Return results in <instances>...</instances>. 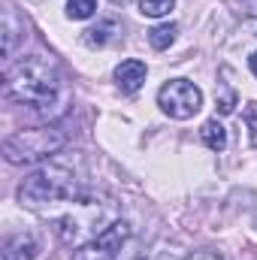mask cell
Instances as JSON below:
<instances>
[{"instance_id": "cell-9", "label": "cell", "mask_w": 257, "mask_h": 260, "mask_svg": "<svg viewBox=\"0 0 257 260\" xmlns=\"http://www.w3.org/2000/svg\"><path fill=\"white\" fill-rule=\"evenodd\" d=\"M200 139L212 148V151H224L227 148V130L218 118H209L203 127H200Z\"/></svg>"}, {"instance_id": "cell-18", "label": "cell", "mask_w": 257, "mask_h": 260, "mask_svg": "<svg viewBox=\"0 0 257 260\" xmlns=\"http://www.w3.org/2000/svg\"><path fill=\"white\" fill-rule=\"evenodd\" d=\"M112 3H124V0H112Z\"/></svg>"}, {"instance_id": "cell-11", "label": "cell", "mask_w": 257, "mask_h": 260, "mask_svg": "<svg viewBox=\"0 0 257 260\" xmlns=\"http://www.w3.org/2000/svg\"><path fill=\"white\" fill-rule=\"evenodd\" d=\"M15 37H18L15 12H12V6H6V12H3V55L6 58H12V52H15Z\"/></svg>"}, {"instance_id": "cell-7", "label": "cell", "mask_w": 257, "mask_h": 260, "mask_svg": "<svg viewBox=\"0 0 257 260\" xmlns=\"http://www.w3.org/2000/svg\"><path fill=\"white\" fill-rule=\"evenodd\" d=\"M40 245L34 233H18L3 245V260H37Z\"/></svg>"}, {"instance_id": "cell-8", "label": "cell", "mask_w": 257, "mask_h": 260, "mask_svg": "<svg viewBox=\"0 0 257 260\" xmlns=\"http://www.w3.org/2000/svg\"><path fill=\"white\" fill-rule=\"evenodd\" d=\"M115 34H121L118 21H115V18H103L97 27L85 30V43H88V46H106V43L115 40Z\"/></svg>"}, {"instance_id": "cell-16", "label": "cell", "mask_w": 257, "mask_h": 260, "mask_svg": "<svg viewBox=\"0 0 257 260\" xmlns=\"http://www.w3.org/2000/svg\"><path fill=\"white\" fill-rule=\"evenodd\" d=\"M248 67H251V73L257 76V52H251V58H248Z\"/></svg>"}, {"instance_id": "cell-19", "label": "cell", "mask_w": 257, "mask_h": 260, "mask_svg": "<svg viewBox=\"0 0 257 260\" xmlns=\"http://www.w3.org/2000/svg\"><path fill=\"white\" fill-rule=\"evenodd\" d=\"M254 9H257V0H254Z\"/></svg>"}, {"instance_id": "cell-17", "label": "cell", "mask_w": 257, "mask_h": 260, "mask_svg": "<svg viewBox=\"0 0 257 260\" xmlns=\"http://www.w3.org/2000/svg\"><path fill=\"white\" fill-rule=\"evenodd\" d=\"M251 27H254V37H257V24H251Z\"/></svg>"}, {"instance_id": "cell-14", "label": "cell", "mask_w": 257, "mask_h": 260, "mask_svg": "<svg viewBox=\"0 0 257 260\" xmlns=\"http://www.w3.org/2000/svg\"><path fill=\"white\" fill-rule=\"evenodd\" d=\"M245 121H248V130H251V145L257 148V103L251 100L248 109H245Z\"/></svg>"}, {"instance_id": "cell-12", "label": "cell", "mask_w": 257, "mask_h": 260, "mask_svg": "<svg viewBox=\"0 0 257 260\" xmlns=\"http://www.w3.org/2000/svg\"><path fill=\"white\" fill-rule=\"evenodd\" d=\"M97 12V0H70L67 3V18L73 21H85Z\"/></svg>"}, {"instance_id": "cell-15", "label": "cell", "mask_w": 257, "mask_h": 260, "mask_svg": "<svg viewBox=\"0 0 257 260\" xmlns=\"http://www.w3.org/2000/svg\"><path fill=\"white\" fill-rule=\"evenodd\" d=\"M188 260H224L218 251H212V248H203V251H194Z\"/></svg>"}, {"instance_id": "cell-6", "label": "cell", "mask_w": 257, "mask_h": 260, "mask_svg": "<svg viewBox=\"0 0 257 260\" xmlns=\"http://www.w3.org/2000/svg\"><path fill=\"white\" fill-rule=\"evenodd\" d=\"M145 76H148V70H145L142 61H136V58L121 61V64L115 67V82H118V88H121L124 94H136V91L142 88Z\"/></svg>"}, {"instance_id": "cell-5", "label": "cell", "mask_w": 257, "mask_h": 260, "mask_svg": "<svg viewBox=\"0 0 257 260\" xmlns=\"http://www.w3.org/2000/svg\"><path fill=\"white\" fill-rule=\"evenodd\" d=\"M127 236H130L127 221H112L94 239L79 245L73 251V260H118L121 257V245L127 242Z\"/></svg>"}, {"instance_id": "cell-2", "label": "cell", "mask_w": 257, "mask_h": 260, "mask_svg": "<svg viewBox=\"0 0 257 260\" xmlns=\"http://www.w3.org/2000/svg\"><path fill=\"white\" fill-rule=\"evenodd\" d=\"M67 136L58 127L46 124V127H24L15 130L3 139V157L9 164H40L49 160L52 154H58L64 148Z\"/></svg>"}, {"instance_id": "cell-10", "label": "cell", "mask_w": 257, "mask_h": 260, "mask_svg": "<svg viewBox=\"0 0 257 260\" xmlns=\"http://www.w3.org/2000/svg\"><path fill=\"white\" fill-rule=\"evenodd\" d=\"M176 34H179V27L173 24V21H167V24H154L151 30H148V43H151V49H170L173 46V40H176Z\"/></svg>"}, {"instance_id": "cell-3", "label": "cell", "mask_w": 257, "mask_h": 260, "mask_svg": "<svg viewBox=\"0 0 257 260\" xmlns=\"http://www.w3.org/2000/svg\"><path fill=\"white\" fill-rule=\"evenodd\" d=\"M18 200L27 206H40V203H58V200H79L76 188V176L61 167V164H46L40 170H34L21 185H18Z\"/></svg>"}, {"instance_id": "cell-13", "label": "cell", "mask_w": 257, "mask_h": 260, "mask_svg": "<svg viewBox=\"0 0 257 260\" xmlns=\"http://www.w3.org/2000/svg\"><path fill=\"white\" fill-rule=\"evenodd\" d=\"M176 9V0H139V12L148 15V18H160V15H170Z\"/></svg>"}, {"instance_id": "cell-4", "label": "cell", "mask_w": 257, "mask_h": 260, "mask_svg": "<svg viewBox=\"0 0 257 260\" xmlns=\"http://www.w3.org/2000/svg\"><path fill=\"white\" fill-rule=\"evenodd\" d=\"M157 103L170 118L185 121V118H194L203 109V91L188 79H170L157 91Z\"/></svg>"}, {"instance_id": "cell-1", "label": "cell", "mask_w": 257, "mask_h": 260, "mask_svg": "<svg viewBox=\"0 0 257 260\" xmlns=\"http://www.w3.org/2000/svg\"><path fill=\"white\" fill-rule=\"evenodd\" d=\"M3 97L12 103L30 106L34 112H40L46 118L64 115L67 103H70L64 76L43 55H27V58H18L15 64H6Z\"/></svg>"}]
</instances>
